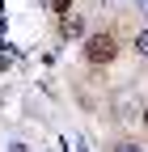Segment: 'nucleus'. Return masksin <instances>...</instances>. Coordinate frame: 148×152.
Masks as SVG:
<instances>
[{"label": "nucleus", "instance_id": "nucleus-1", "mask_svg": "<svg viewBox=\"0 0 148 152\" xmlns=\"http://www.w3.org/2000/svg\"><path fill=\"white\" fill-rule=\"evenodd\" d=\"M114 51H119L114 34H93V38L85 42V59H89V64H110V59H114Z\"/></svg>", "mask_w": 148, "mask_h": 152}, {"label": "nucleus", "instance_id": "nucleus-2", "mask_svg": "<svg viewBox=\"0 0 148 152\" xmlns=\"http://www.w3.org/2000/svg\"><path fill=\"white\" fill-rule=\"evenodd\" d=\"M59 34L68 38V42H72V38H81V34H85V21H81V13H59Z\"/></svg>", "mask_w": 148, "mask_h": 152}, {"label": "nucleus", "instance_id": "nucleus-3", "mask_svg": "<svg viewBox=\"0 0 148 152\" xmlns=\"http://www.w3.org/2000/svg\"><path fill=\"white\" fill-rule=\"evenodd\" d=\"M136 106H140V102H136V93H131V89L114 97V110H119V118H131V110H136Z\"/></svg>", "mask_w": 148, "mask_h": 152}, {"label": "nucleus", "instance_id": "nucleus-4", "mask_svg": "<svg viewBox=\"0 0 148 152\" xmlns=\"http://www.w3.org/2000/svg\"><path fill=\"white\" fill-rule=\"evenodd\" d=\"M136 51L148 59V30H140V34H136Z\"/></svg>", "mask_w": 148, "mask_h": 152}, {"label": "nucleus", "instance_id": "nucleus-5", "mask_svg": "<svg viewBox=\"0 0 148 152\" xmlns=\"http://www.w3.org/2000/svg\"><path fill=\"white\" fill-rule=\"evenodd\" d=\"M114 152H144L136 140H123V144H114Z\"/></svg>", "mask_w": 148, "mask_h": 152}, {"label": "nucleus", "instance_id": "nucleus-6", "mask_svg": "<svg viewBox=\"0 0 148 152\" xmlns=\"http://www.w3.org/2000/svg\"><path fill=\"white\" fill-rule=\"evenodd\" d=\"M51 9L55 13H68V0H51Z\"/></svg>", "mask_w": 148, "mask_h": 152}, {"label": "nucleus", "instance_id": "nucleus-7", "mask_svg": "<svg viewBox=\"0 0 148 152\" xmlns=\"http://www.w3.org/2000/svg\"><path fill=\"white\" fill-rule=\"evenodd\" d=\"M136 13H148V0H136Z\"/></svg>", "mask_w": 148, "mask_h": 152}]
</instances>
